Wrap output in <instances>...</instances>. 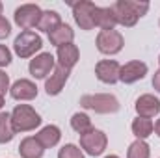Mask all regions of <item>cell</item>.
I'll return each mask as SVG.
<instances>
[{
	"mask_svg": "<svg viewBox=\"0 0 160 158\" xmlns=\"http://www.w3.org/2000/svg\"><path fill=\"white\" fill-rule=\"evenodd\" d=\"M116 21L125 26H134L136 21L149 9L147 2H130V0H119L112 6Z\"/></svg>",
	"mask_w": 160,
	"mask_h": 158,
	"instance_id": "cell-1",
	"label": "cell"
},
{
	"mask_svg": "<svg viewBox=\"0 0 160 158\" xmlns=\"http://www.w3.org/2000/svg\"><path fill=\"white\" fill-rule=\"evenodd\" d=\"M41 123V117L26 104L17 106L11 112V126L15 132H22V130H32Z\"/></svg>",
	"mask_w": 160,
	"mask_h": 158,
	"instance_id": "cell-2",
	"label": "cell"
},
{
	"mask_svg": "<svg viewBox=\"0 0 160 158\" xmlns=\"http://www.w3.org/2000/svg\"><path fill=\"white\" fill-rule=\"evenodd\" d=\"M80 104L84 108L95 110L99 114H110V112H118L119 110V102L112 95H84L80 99Z\"/></svg>",
	"mask_w": 160,
	"mask_h": 158,
	"instance_id": "cell-3",
	"label": "cell"
},
{
	"mask_svg": "<svg viewBox=\"0 0 160 158\" xmlns=\"http://www.w3.org/2000/svg\"><path fill=\"white\" fill-rule=\"evenodd\" d=\"M13 47H15V52H17L21 58H28V56H32L36 50H39L41 47H43V43H41V37L36 32L24 30V32L15 39Z\"/></svg>",
	"mask_w": 160,
	"mask_h": 158,
	"instance_id": "cell-4",
	"label": "cell"
},
{
	"mask_svg": "<svg viewBox=\"0 0 160 158\" xmlns=\"http://www.w3.org/2000/svg\"><path fill=\"white\" fill-rule=\"evenodd\" d=\"M123 47V36L116 30H102L97 36V48L102 54H116Z\"/></svg>",
	"mask_w": 160,
	"mask_h": 158,
	"instance_id": "cell-5",
	"label": "cell"
},
{
	"mask_svg": "<svg viewBox=\"0 0 160 158\" xmlns=\"http://www.w3.org/2000/svg\"><path fill=\"white\" fill-rule=\"evenodd\" d=\"M41 9L38 6H34V4H26V6H21L17 11H15V22L21 26V28H24V30H28V28H34V26H38L41 21Z\"/></svg>",
	"mask_w": 160,
	"mask_h": 158,
	"instance_id": "cell-6",
	"label": "cell"
},
{
	"mask_svg": "<svg viewBox=\"0 0 160 158\" xmlns=\"http://www.w3.org/2000/svg\"><path fill=\"white\" fill-rule=\"evenodd\" d=\"M80 145H82V149H86V153H89L91 156H97L106 147V136L101 130H91V132L80 136Z\"/></svg>",
	"mask_w": 160,
	"mask_h": 158,
	"instance_id": "cell-7",
	"label": "cell"
},
{
	"mask_svg": "<svg viewBox=\"0 0 160 158\" xmlns=\"http://www.w3.org/2000/svg\"><path fill=\"white\" fill-rule=\"evenodd\" d=\"M95 4L93 2H78L73 4V11H75V19L80 24V28L84 30H91L95 26L93 22V13H95Z\"/></svg>",
	"mask_w": 160,
	"mask_h": 158,
	"instance_id": "cell-8",
	"label": "cell"
},
{
	"mask_svg": "<svg viewBox=\"0 0 160 158\" xmlns=\"http://www.w3.org/2000/svg\"><path fill=\"white\" fill-rule=\"evenodd\" d=\"M119 71H121L119 63L114 62V60H102V62H99L97 67H95L97 78L101 80V82H106V84L118 82V80H119Z\"/></svg>",
	"mask_w": 160,
	"mask_h": 158,
	"instance_id": "cell-9",
	"label": "cell"
},
{
	"mask_svg": "<svg viewBox=\"0 0 160 158\" xmlns=\"http://www.w3.org/2000/svg\"><path fill=\"white\" fill-rule=\"evenodd\" d=\"M147 75V65L143 62H128L127 65H123L119 71V80L125 84H132L136 80H142Z\"/></svg>",
	"mask_w": 160,
	"mask_h": 158,
	"instance_id": "cell-10",
	"label": "cell"
},
{
	"mask_svg": "<svg viewBox=\"0 0 160 158\" xmlns=\"http://www.w3.org/2000/svg\"><path fill=\"white\" fill-rule=\"evenodd\" d=\"M52 67H54V58H52V54H48V52L39 54L38 58H34V60L30 62V73H32V77H36V78H45V77L50 73Z\"/></svg>",
	"mask_w": 160,
	"mask_h": 158,
	"instance_id": "cell-11",
	"label": "cell"
},
{
	"mask_svg": "<svg viewBox=\"0 0 160 158\" xmlns=\"http://www.w3.org/2000/svg\"><path fill=\"white\" fill-rule=\"evenodd\" d=\"M136 112H138V116L145 119L153 117L155 114L160 112V101L155 99L153 95H143L136 101Z\"/></svg>",
	"mask_w": 160,
	"mask_h": 158,
	"instance_id": "cell-12",
	"label": "cell"
},
{
	"mask_svg": "<svg viewBox=\"0 0 160 158\" xmlns=\"http://www.w3.org/2000/svg\"><path fill=\"white\" fill-rule=\"evenodd\" d=\"M67 77H69V69L58 65L56 71H54V75H50V78L47 80V84H45L47 93H48V95H58V93L62 91L63 84L67 82Z\"/></svg>",
	"mask_w": 160,
	"mask_h": 158,
	"instance_id": "cell-13",
	"label": "cell"
},
{
	"mask_svg": "<svg viewBox=\"0 0 160 158\" xmlns=\"http://www.w3.org/2000/svg\"><path fill=\"white\" fill-rule=\"evenodd\" d=\"M93 22H95V26H99L102 30H114V26L118 24V21H116L112 6L110 7H95Z\"/></svg>",
	"mask_w": 160,
	"mask_h": 158,
	"instance_id": "cell-14",
	"label": "cell"
},
{
	"mask_svg": "<svg viewBox=\"0 0 160 158\" xmlns=\"http://www.w3.org/2000/svg\"><path fill=\"white\" fill-rule=\"evenodd\" d=\"M38 95V87L30 80H19L11 86V97L21 101H30Z\"/></svg>",
	"mask_w": 160,
	"mask_h": 158,
	"instance_id": "cell-15",
	"label": "cell"
},
{
	"mask_svg": "<svg viewBox=\"0 0 160 158\" xmlns=\"http://www.w3.org/2000/svg\"><path fill=\"white\" fill-rule=\"evenodd\" d=\"M58 60H60V65L65 67V69H71L77 62H78V48L75 45H63V47H58Z\"/></svg>",
	"mask_w": 160,
	"mask_h": 158,
	"instance_id": "cell-16",
	"label": "cell"
},
{
	"mask_svg": "<svg viewBox=\"0 0 160 158\" xmlns=\"http://www.w3.org/2000/svg\"><path fill=\"white\" fill-rule=\"evenodd\" d=\"M75 37V34H73V30H71V26H67V24H60V26H56L50 34H48V39L52 45H56V47H63V45H69L71 41Z\"/></svg>",
	"mask_w": 160,
	"mask_h": 158,
	"instance_id": "cell-17",
	"label": "cell"
},
{
	"mask_svg": "<svg viewBox=\"0 0 160 158\" xmlns=\"http://www.w3.org/2000/svg\"><path fill=\"white\" fill-rule=\"evenodd\" d=\"M19 153L22 158H41L43 156V145L38 141V138H26L21 141Z\"/></svg>",
	"mask_w": 160,
	"mask_h": 158,
	"instance_id": "cell-18",
	"label": "cell"
},
{
	"mask_svg": "<svg viewBox=\"0 0 160 158\" xmlns=\"http://www.w3.org/2000/svg\"><path fill=\"white\" fill-rule=\"evenodd\" d=\"M36 138H38V141L43 145V149L45 147H52V145H56L60 141V128L54 126V125H48V126H45L41 130Z\"/></svg>",
	"mask_w": 160,
	"mask_h": 158,
	"instance_id": "cell-19",
	"label": "cell"
},
{
	"mask_svg": "<svg viewBox=\"0 0 160 158\" xmlns=\"http://www.w3.org/2000/svg\"><path fill=\"white\" fill-rule=\"evenodd\" d=\"M153 128H155L153 121H151V119H145V117H138L132 123V132L138 136V140L147 138V136L153 132Z\"/></svg>",
	"mask_w": 160,
	"mask_h": 158,
	"instance_id": "cell-20",
	"label": "cell"
},
{
	"mask_svg": "<svg viewBox=\"0 0 160 158\" xmlns=\"http://www.w3.org/2000/svg\"><path fill=\"white\" fill-rule=\"evenodd\" d=\"M62 22H60V15L56 13V11H45L43 15H41V21L39 24H38V28L43 30V32H52L56 26H60Z\"/></svg>",
	"mask_w": 160,
	"mask_h": 158,
	"instance_id": "cell-21",
	"label": "cell"
},
{
	"mask_svg": "<svg viewBox=\"0 0 160 158\" xmlns=\"http://www.w3.org/2000/svg\"><path fill=\"white\" fill-rule=\"evenodd\" d=\"M15 130L11 126V114H0V143H6L13 138Z\"/></svg>",
	"mask_w": 160,
	"mask_h": 158,
	"instance_id": "cell-22",
	"label": "cell"
},
{
	"mask_svg": "<svg viewBox=\"0 0 160 158\" xmlns=\"http://www.w3.org/2000/svg\"><path fill=\"white\" fill-rule=\"evenodd\" d=\"M71 126L78 132L80 136H84V134H88V132H91V130H93L89 117H88V116H84V114H75L73 119H71Z\"/></svg>",
	"mask_w": 160,
	"mask_h": 158,
	"instance_id": "cell-23",
	"label": "cell"
},
{
	"mask_svg": "<svg viewBox=\"0 0 160 158\" xmlns=\"http://www.w3.org/2000/svg\"><path fill=\"white\" fill-rule=\"evenodd\" d=\"M127 158H149V147L143 140H138L134 141L130 147H128V155Z\"/></svg>",
	"mask_w": 160,
	"mask_h": 158,
	"instance_id": "cell-24",
	"label": "cell"
},
{
	"mask_svg": "<svg viewBox=\"0 0 160 158\" xmlns=\"http://www.w3.org/2000/svg\"><path fill=\"white\" fill-rule=\"evenodd\" d=\"M58 158H84V156H82V153H80V149L77 145H65L63 149H60Z\"/></svg>",
	"mask_w": 160,
	"mask_h": 158,
	"instance_id": "cell-25",
	"label": "cell"
},
{
	"mask_svg": "<svg viewBox=\"0 0 160 158\" xmlns=\"http://www.w3.org/2000/svg\"><path fill=\"white\" fill-rule=\"evenodd\" d=\"M11 62V54H9V50L4 47V45H0V67L2 65H8Z\"/></svg>",
	"mask_w": 160,
	"mask_h": 158,
	"instance_id": "cell-26",
	"label": "cell"
},
{
	"mask_svg": "<svg viewBox=\"0 0 160 158\" xmlns=\"http://www.w3.org/2000/svg\"><path fill=\"white\" fill-rule=\"evenodd\" d=\"M9 30H11L9 22H8V21L4 19V17H0V39L8 37V36H9Z\"/></svg>",
	"mask_w": 160,
	"mask_h": 158,
	"instance_id": "cell-27",
	"label": "cell"
},
{
	"mask_svg": "<svg viewBox=\"0 0 160 158\" xmlns=\"http://www.w3.org/2000/svg\"><path fill=\"white\" fill-rule=\"evenodd\" d=\"M8 84H9L8 75L0 71V95H4V93H6V89H8Z\"/></svg>",
	"mask_w": 160,
	"mask_h": 158,
	"instance_id": "cell-28",
	"label": "cell"
},
{
	"mask_svg": "<svg viewBox=\"0 0 160 158\" xmlns=\"http://www.w3.org/2000/svg\"><path fill=\"white\" fill-rule=\"evenodd\" d=\"M153 86H155V89L160 91V71H157L155 77H153Z\"/></svg>",
	"mask_w": 160,
	"mask_h": 158,
	"instance_id": "cell-29",
	"label": "cell"
},
{
	"mask_svg": "<svg viewBox=\"0 0 160 158\" xmlns=\"http://www.w3.org/2000/svg\"><path fill=\"white\" fill-rule=\"evenodd\" d=\"M155 130H157V134L160 136V119L157 121V125H155Z\"/></svg>",
	"mask_w": 160,
	"mask_h": 158,
	"instance_id": "cell-30",
	"label": "cell"
},
{
	"mask_svg": "<svg viewBox=\"0 0 160 158\" xmlns=\"http://www.w3.org/2000/svg\"><path fill=\"white\" fill-rule=\"evenodd\" d=\"M2 104H4V99H2V95H0V108H2Z\"/></svg>",
	"mask_w": 160,
	"mask_h": 158,
	"instance_id": "cell-31",
	"label": "cell"
},
{
	"mask_svg": "<svg viewBox=\"0 0 160 158\" xmlns=\"http://www.w3.org/2000/svg\"><path fill=\"white\" fill-rule=\"evenodd\" d=\"M0 17H2V4H0Z\"/></svg>",
	"mask_w": 160,
	"mask_h": 158,
	"instance_id": "cell-32",
	"label": "cell"
},
{
	"mask_svg": "<svg viewBox=\"0 0 160 158\" xmlns=\"http://www.w3.org/2000/svg\"><path fill=\"white\" fill-rule=\"evenodd\" d=\"M106 158H118V156H114V155H112V156H106Z\"/></svg>",
	"mask_w": 160,
	"mask_h": 158,
	"instance_id": "cell-33",
	"label": "cell"
}]
</instances>
